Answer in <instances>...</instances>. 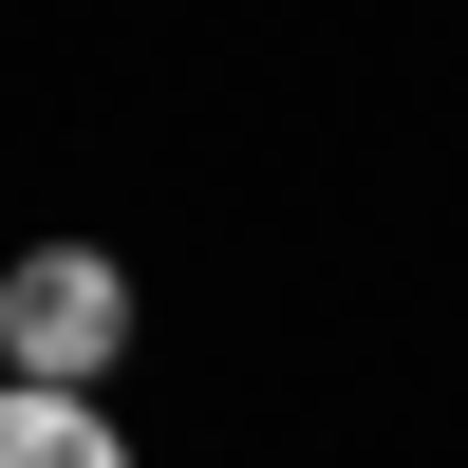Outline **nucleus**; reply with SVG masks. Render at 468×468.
<instances>
[{
    "mask_svg": "<svg viewBox=\"0 0 468 468\" xmlns=\"http://www.w3.org/2000/svg\"><path fill=\"white\" fill-rule=\"evenodd\" d=\"M112 337H132V282L94 244H37L0 282V375H112Z\"/></svg>",
    "mask_w": 468,
    "mask_h": 468,
    "instance_id": "obj_1",
    "label": "nucleus"
},
{
    "mask_svg": "<svg viewBox=\"0 0 468 468\" xmlns=\"http://www.w3.org/2000/svg\"><path fill=\"white\" fill-rule=\"evenodd\" d=\"M0 468H132L94 431V394H57V375H37V394H0Z\"/></svg>",
    "mask_w": 468,
    "mask_h": 468,
    "instance_id": "obj_2",
    "label": "nucleus"
}]
</instances>
